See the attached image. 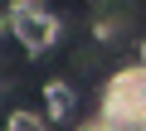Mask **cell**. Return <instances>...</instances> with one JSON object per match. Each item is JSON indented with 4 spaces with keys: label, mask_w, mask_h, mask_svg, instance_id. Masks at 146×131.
Returning a JSON list of instances; mask_svg holds the SVG:
<instances>
[{
    "label": "cell",
    "mask_w": 146,
    "mask_h": 131,
    "mask_svg": "<svg viewBox=\"0 0 146 131\" xmlns=\"http://www.w3.org/2000/svg\"><path fill=\"white\" fill-rule=\"evenodd\" d=\"M83 131H107V126H83Z\"/></svg>",
    "instance_id": "8992f818"
},
{
    "label": "cell",
    "mask_w": 146,
    "mask_h": 131,
    "mask_svg": "<svg viewBox=\"0 0 146 131\" xmlns=\"http://www.w3.org/2000/svg\"><path fill=\"white\" fill-rule=\"evenodd\" d=\"M10 34L20 39V49L44 53V49H54V39H58V20H54L44 5H15V10H10Z\"/></svg>",
    "instance_id": "7a4b0ae2"
},
{
    "label": "cell",
    "mask_w": 146,
    "mask_h": 131,
    "mask_svg": "<svg viewBox=\"0 0 146 131\" xmlns=\"http://www.w3.org/2000/svg\"><path fill=\"white\" fill-rule=\"evenodd\" d=\"M5 131H49V126H44V117H39V112H10Z\"/></svg>",
    "instance_id": "277c9868"
},
{
    "label": "cell",
    "mask_w": 146,
    "mask_h": 131,
    "mask_svg": "<svg viewBox=\"0 0 146 131\" xmlns=\"http://www.w3.org/2000/svg\"><path fill=\"white\" fill-rule=\"evenodd\" d=\"M141 68H146V44H141Z\"/></svg>",
    "instance_id": "5b68a950"
},
{
    "label": "cell",
    "mask_w": 146,
    "mask_h": 131,
    "mask_svg": "<svg viewBox=\"0 0 146 131\" xmlns=\"http://www.w3.org/2000/svg\"><path fill=\"white\" fill-rule=\"evenodd\" d=\"M102 121L107 126H141L146 131V68H122L112 73L102 92Z\"/></svg>",
    "instance_id": "6da1fadb"
},
{
    "label": "cell",
    "mask_w": 146,
    "mask_h": 131,
    "mask_svg": "<svg viewBox=\"0 0 146 131\" xmlns=\"http://www.w3.org/2000/svg\"><path fill=\"white\" fill-rule=\"evenodd\" d=\"M44 102H49V112H54V117H63V112L73 107V92H68L63 83H49V88H44Z\"/></svg>",
    "instance_id": "3957f363"
}]
</instances>
